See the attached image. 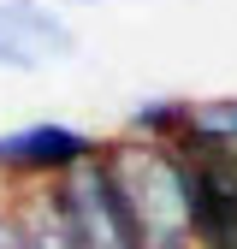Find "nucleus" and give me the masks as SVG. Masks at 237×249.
<instances>
[{"mask_svg": "<svg viewBox=\"0 0 237 249\" xmlns=\"http://www.w3.org/2000/svg\"><path fill=\"white\" fill-rule=\"evenodd\" d=\"M113 178L125 190L136 231L148 249H196V202H190V160L178 142H136V137H107Z\"/></svg>", "mask_w": 237, "mask_h": 249, "instance_id": "f257e3e1", "label": "nucleus"}, {"mask_svg": "<svg viewBox=\"0 0 237 249\" xmlns=\"http://www.w3.org/2000/svg\"><path fill=\"white\" fill-rule=\"evenodd\" d=\"M53 202H59V213H66V226L83 249H148L142 231H136V213H131L125 190L113 178L107 148L95 160L71 166L66 178H53Z\"/></svg>", "mask_w": 237, "mask_h": 249, "instance_id": "f03ea898", "label": "nucleus"}, {"mask_svg": "<svg viewBox=\"0 0 237 249\" xmlns=\"http://www.w3.org/2000/svg\"><path fill=\"white\" fill-rule=\"evenodd\" d=\"M107 148V137L83 131L71 119H30L0 131V190H24V184H53L71 166L95 160Z\"/></svg>", "mask_w": 237, "mask_h": 249, "instance_id": "7ed1b4c3", "label": "nucleus"}, {"mask_svg": "<svg viewBox=\"0 0 237 249\" xmlns=\"http://www.w3.org/2000/svg\"><path fill=\"white\" fill-rule=\"evenodd\" d=\"M77 53V30L53 0H0V71H48Z\"/></svg>", "mask_w": 237, "mask_h": 249, "instance_id": "20e7f679", "label": "nucleus"}, {"mask_svg": "<svg viewBox=\"0 0 237 249\" xmlns=\"http://www.w3.org/2000/svg\"><path fill=\"white\" fill-rule=\"evenodd\" d=\"M178 148H202V154H237V95H207V101H190Z\"/></svg>", "mask_w": 237, "mask_h": 249, "instance_id": "39448f33", "label": "nucleus"}, {"mask_svg": "<svg viewBox=\"0 0 237 249\" xmlns=\"http://www.w3.org/2000/svg\"><path fill=\"white\" fill-rule=\"evenodd\" d=\"M184 113L190 101L184 95H148L125 113V124H118V137H136V142H178L184 137Z\"/></svg>", "mask_w": 237, "mask_h": 249, "instance_id": "423d86ee", "label": "nucleus"}, {"mask_svg": "<svg viewBox=\"0 0 237 249\" xmlns=\"http://www.w3.org/2000/svg\"><path fill=\"white\" fill-rule=\"evenodd\" d=\"M59 6H107V0H59Z\"/></svg>", "mask_w": 237, "mask_h": 249, "instance_id": "0eeeda50", "label": "nucleus"}]
</instances>
